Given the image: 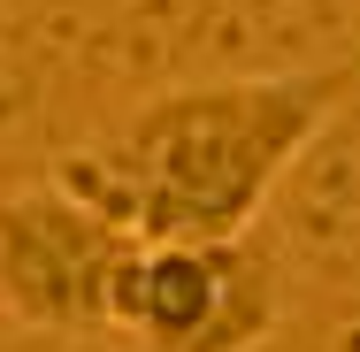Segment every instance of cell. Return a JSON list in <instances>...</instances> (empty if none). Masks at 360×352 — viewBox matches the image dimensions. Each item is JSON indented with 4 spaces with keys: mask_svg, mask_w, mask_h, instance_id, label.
Here are the masks:
<instances>
[{
    "mask_svg": "<svg viewBox=\"0 0 360 352\" xmlns=\"http://www.w3.org/2000/svg\"><path fill=\"white\" fill-rule=\"evenodd\" d=\"M353 92L360 62L169 84L70 145L46 176L139 245H215L261 230L276 184L345 115Z\"/></svg>",
    "mask_w": 360,
    "mask_h": 352,
    "instance_id": "obj_1",
    "label": "cell"
},
{
    "mask_svg": "<svg viewBox=\"0 0 360 352\" xmlns=\"http://www.w3.org/2000/svg\"><path fill=\"white\" fill-rule=\"evenodd\" d=\"M284 253L261 230L215 245H131L108 291V337L146 352H253L284 322Z\"/></svg>",
    "mask_w": 360,
    "mask_h": 352,
    "instance_id": "obj_2",
    "label": "cell"
},
{
    "mask_svg": "<svg viewBox=\"0 0 360 352\" xmlns=\"http://www.w3.org/2000/svg\"><path fill=\"white\" fill-rule=\"evenodd\" d=\"M131 230L70 200L54 176L0 192V306L23 330L54 337H100L108 330V291L131 261Z\"/></svg>",
    "mask_w": 360,
    "mask_h": 352,
    "instance_id": "obj_3",
    "label": "cell"
}]
</instances>
